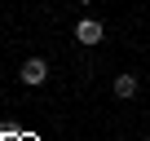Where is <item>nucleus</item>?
Instances as JSON below:
<instances>
[{"label": "nucleus", "instance_id": "1", "mask_svg": "<svg viewBox=\"0 0 150 141\" xmlns=\"http://www.w3.org/2000/svg\"><path fill=\"white\" fill-rule=\"evenodd\" d=\"M44 80H49V62H44V57H27V62H22V84H27V88H40Z\"/></svg>", "mask_w": 150, "mask_h": 141}, {"label": "nucleus", "instance_id": "2", "mask_svg": "<svg viewBox=\"0 0 150 141\" xmlns=\"http://www.w3.org/2000/svg\"><path fill=\"white\" fill-rule=\"evenodd\" d=\"M102 35H106V27L97 18H84L80 27H75V40H80V44H102Z\"/></svg>", "mask_w": 150, "mask_h": 141}, {"label": "nucleus", "instance_id": "3", "mask_svg": "<svg viewBox=\"0 0 150 141\" xmlns=\"http://www.w3.org/2000/svg\"><path fill=\"white\" fill-rule=\"evenodd\" d=\"M137 88H141V84H137V75H128V70H124V75H115V97H124V102H128V97H137Z\"/></svg>", "mask_w": 150, "mask_h": 141}, {"label": "nucleus", "instance_id": "4", "mask_svg": "<svg viewBox=\"0 0 150 141\" xmlns=\"http://www.w3.org/2000/svg\"><path fill=\"white\" fill-rule=\"evenodd\" d=\"M75 5H93V0H75Z\"/></svg>", "mask_w": 150, "mask_h": 141}, {"label": "nucleus", "instance_id": "5", "mask_svg": "<svg viewBox=\"0 0 150 141\" xmlns=\"http://www.w3.org/2000/svg\"><path fill=\"white\" fill-rule=\"evenodd\" d=\"M141 141H150V137H141Z\"/></svg>", "mask_w": 150, "mask_h": 141}]
</instances>
